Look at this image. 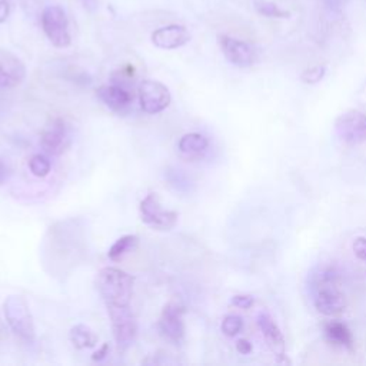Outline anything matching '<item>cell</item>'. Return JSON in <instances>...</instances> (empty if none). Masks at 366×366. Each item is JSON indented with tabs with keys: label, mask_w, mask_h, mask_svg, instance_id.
<instances>
[{
	"label": "cell",
	"mask_w": 366,
	"mask_h": 366,
	"mask_svg": "<svg viewBox=\"0 0 366 366\" xmlns=\"http://www.w3.org/2000/svg\"><path fill=\"white\" fill-rule=\"evenodd\" d=\"M133 284V276L113 266L100 269L96 277V286L106 309L130 306Z\"/></svg>",
	"instance_id": "cell-1"
},
{
	"label": "cell",
	"mask_w": 366,
	"mask_h": 366,
	"mask_svg": "<svg viewBox=\"0 0 366 366\" xmlns=\"http://www.w3.org/2000/svg\"><path fill=\"white\" fill-rule=\"evenodd\" d=\"M6 322L10 326L12 332L26 343H32L36 336L34 322L30 308L26 299L21 295H10L3 304Z\"/></svg>",
	"instance_id": "cell-2"
},
{
	"label": "cell",
	"mask_w": 366,
	"mask_h": 366,
	"mask_svg": "<svg viewBox=\"0 0 366 366\" xmlns=\"http://www.w3.org/2000/svg\"><path fill=\"white\" fill-rule=\"evenodd\" d=\"M315 308L325 317L339 315L346 308L345 295L339 290L336 275L332 271H328L322 275L315 296Z\"/></svg>",
	"instance_id": "cell-3"
},
{
	"label": "cell",
	"mask_w": 366,
	"mask_h": 366,
	"mask_svg": "<svg viewBox=\"0 0 366 366\" xmlns=\"http://www.w3.org/2000/svg\"><path fill=\"white\" fill-rule=\"evenodd\" d=\"M42 29L49 42L55 47L65 49L72 43L71 32H69V21L62 6H47L42 13Z\"/></svg>",
	"instance_id": "cell-4"
},
{
	"label": "cell",
	"mask_w": 366,
	"mask_h": 366,
	"mask_svg": "<svg viewBox=\"0 0 366 366\" xmlns=\"http://www.w3.org/2000/svg\"><path fill=\"white\" fill-rule=\"evenodd\" d=\"M141 219L155 231H172L178 223V212L168 211L161 203L158 194H149L139 206Z\"/></svg>",
	"instance_id": "cell-5"
},
{
	"label": "cell",
	"mask_w": 366,
	"mask_h": 366,
	"mask_svg": "<svg viewBox=\"0 0 366 366\" xmlns=\"http://www.w3.org/2000/svg\"><path fill=\"white\" fill-rule=\"evenodd\" d=\"M71 144H72V137L65 119L62 117L49 119L41 132L42 149L47 155L59 156L69 149Z\"/></svg>",
	"instance_id": "cell-6"
},
{
	"label": "cell",
	"mask_w": 366,
	"mask_h": 366,
	"mask_svg": "<svg viewBox=\"0 0 366 366\" xmlns=\"http://www.w3.org/2000/svg\"><path fill=\"white\" fill-rule=\"evenodd\" d=\"M113 338L117 347L122 351L130 347L137 335V322L130 306L128 308H109L108 309Z\"/></svg>",
	"instance_id": "cell-7"
},
{
	"label": "cell",
	"mask_w": 366,
	"mask_h": 366,
	"mask_svg": "<svg viewBox=\"0 0 366 366\" xmlns=\"http://www.w3.org/2000/svg\"><path fill=\"white\" fill-rule=\"evenodd\" d=\"M335 133L347 145L366 142V115L351 109L339 115L335 120Z\"/></svg>",
	"instance_id": "cell-8"
},
{
	"label": "cell",
	"mask_w": 366,
	"mask_h": 366,
	"mask_svg": "<svg viewBox=\"0 0 366 366\" xmlns=\"http://www.w3.org/2000/svg\"><path fill=\"white\" fill-rule=\"evenodd\" d=\"M137 93L141 108L148 115H158L163 112L172 100L168 86L158 80H144L139 84Z\"/></svg>",
	"instance_id": "cell-9"
},
{
	"label": "cell",
	"mask_w": 366,
	"mask_h": 366,
	"mask_svg": "<svg viewBox=\"0 0 366 366\" xmlns=\"http://www.w3.org/2000/svg\"><path fill=\"white\" fill-rule=\"evenodd\" d=\"M185 306L179 301H170L162 310L159 319L161 335L175 345H179L185 338Z\"/></svg>",
	"instance_id": "cell-10"
},
{
	"label": "cell",
	"mask_w": 366,
	"mask_h": 366,
	"mask_svg": "<svg viewBox=\"0 0 366 366\" xmlns=\"http://www.w3.org/2000/svg\"><path fill=\"white\" fill-rule=\"evenodd\" d=\"M218 42L223 56L233 66L251 67L256 62V50L251 43L228 36V34H220Z\"/></svg>",
	"instance_id": "cell-11"
},
{
	"label": "cell",
	"mask_w": 366,
	"mask_h": 366,
	"mask_svg": "<svg viewBox=\"0 0 366 366\" xmlns=\"http://www.w3.org/2000/svg\"><path fill=\"white\" fill-rule=\"evenodd\" d=\"M150 41L158 49L173 50L189 43L190 33L182 25H168L156 29L152 33Z\"/></svg>",
	"instance_id": "cell-12"
},
{
	"label": "cell",
	"mask_w": 366,
	"mask_h": 366,
	"mask_svg": "<svg viewBox=\"0 0 366 366\" xmlns=\"http://www.w3.org/2000/svg\"><path fill=\"white\" fill-rule=\"evenodd\" d=\"M26 78L25 63L12 52L0 49V83L8 88L21 84Z\"/></svg>",
	"instance_id": "cell-13"
},
{
	"label": "cell",
	"mask_w": 366,
	"mask_h": 366,
	"mask_svg": "<svg viewBox=\"0 0 366 366\" xmlns=\"http://www.w3.org/2000/svg\"><path fill=\"white\" fill-rule=\"evenodd\" d=\"M96 95L104 106L116 113L126 112L133 100L130 92L117 83L100 86V88L96 91Z\"/></svg>",
	"instance_id": "cell-14"
},
{
	"label": "cell",
	"mask_w": 366,
	"mask_h": 366,
	"mask_svg": "<svg viewBox=\"0 0 366 366\" xmlns=\"http://www.w3.org/2000/svg\"><path fill=\"white\" fill-rule=\"evenodd\" d=\"M258 326L262 332L268 346L271 347V351L276 356H285L286 352V345H285V338L281 332V329L276 325V322L268 315V313H259L258 315Z\"/></svg>",
	"instance_id": "cell-15"
},
{
	"label": "cell",
	"mask_w": 366,
	"mask_h": 366,
	"mask_svg": "<svg viewBox=\"0 0 366 366\" xmlns=\"http://www.w3.org/2000/svg\"><path fill=\"white\" fill-rule=\"evenodd\" d=\"M178 148L181 153L192 158V156H199L205 153L206 149L209 148V141L206 136L201 133H186L181 137Z\"/></svg>",
	"instance_id": "cell-16"
},
{
	"label": "cell",
	"mask_w": 366,
	"mask_h": 366,
	"mask_svg": "<svg viewBox=\"0 0 366 366\" xmlns=\"http://www.w3.org/2000/svg\"><path fill=\"white\" fill-rule=\"evenodd\" d=\"M326 336L334 345H338L341 347H346V350H352L354 346V336L345 323L341 322H330L326 325Z\"/></svg>",
	"instance_id": "cell-17"
},
{
	"label": "cell",
	"mask_w": 366,
	"mask_h": 366,
	"mask_svg": "<svg viewBox=\"0 0 366 366\" xmlns=\"http://www.w3.org/2000/svg\"><path fill=\"white\" fill-rule=\"evenodd\" d=\"M69 339H71L72 345L76 350H89V347L96 346L98 343V335L93 330L83 323L75 325L71 332H69Z\"/></svg>",
	"instance_id": "cell-18"
},
{
	"label": "cell",
	"mask_w": 366,
	"mask_h": 366,
	"mask_svg": "<svg viewBox=\"0 0 366 366\" xmlns=\"http://www.w3.org/2000/svg\"><path fill=\"white\" fill-rule=\"evenodd\" d=\"M137 245H139V238L136 235L122 236L111 247L108 256L112 262H119V260L124 259L126 255L132 253L137 248Z\"/></svg>",
	"instance_id": "cell-19"
},
{
	"label": "cell",
	"mask_w": 366,
	"mask_h": 366,
	"mask_svg": "<svg viewBox=\"0 0 366 366\" xmlns=\"http://www.w3.org/2000/svg\"><path fill=\"white\" fill-rule=\"evenodd\" d=\"M255 9L259 14L271 17V19H288L290 17V12L281 9L269 0H255Z\"/></svg>",
	"instance_id": "cell-20"
},
{
	"label": "cell",
	"mask_w": 366,
	"mask_h": 366,
	"mask_svg": "<svg viewBox=\"0 0 366 366\" xmlns=\"http://www.w3.org/2000/svg\"><path fill=\"white\" fill-rule=\"evenodd\" d=\"M50 161L45 155H34L29 161V169L34 176L38 178H46L50 173Z\"/></svg>",
	"instance_id": "cell-21"
},
{
	"label": "cell",
	"mask_w": 366,
	"mask_h": 366,
	"mask_svg": "<svg viewBox=\"0 0 366 366\" xmlns=\"http://www.w3.org/2000/svg\"><path fill=\"white\" fill-rule=\"evenodd\" d=\"M220 329H222L223 335L229 336V338H233V336H236L238 334L242 332V329H243V319L240 317H238V315L226 317L222 321Z\"/></svg>",
	"instance_id": "cell-22"
},
{
	"label": "cell",
	"mask_w": 366,
	"mask_h": 366,
	"mask_svg": "<svg viewBox=\"0 0 366 366\" xmlns=\"http://www.w3.org/2000/svg\"><path fill=\"white\" fill-rule=\"evenodd\" d=\"M326 75V66L325 65H317L309 69H305L301 75V80L306 84H317L319 83Z\"/></svg>",
	"instance_id": "cell-23"
},
{
	"label": "cell",
	"mask_w": 366,
	"mask_h": 366,
	"mask_svg": "<svg viewBox=\"0 0 366 366\" xmlns=\"http://www.w3.org/2000/svg\"><path fill=\"white\" fill-rule=\"evenodd\" d=\"M231 304L236 308H240V309H249L251 306H253L255 299H253V296H251V295H235Z\"/></svg>",
	"instance_id": "cell-24"
},
{
	"label": "cell",
	"mask_w": 366,
	"mask_h": 366,
	"mask_svg": "<svg viewBox=\"0 0 366 366\" xmlns=\"http://www.w3.org/2000/svg\"><path fill=\"white\" fill-rule=\"evenodd\" d=\"M352 249L355 252V256L362 260V262L366 264V238L363 236H359L354 240V245H352Z\"/></svg>",
	"instance_id": "cell-25"
},
{
	"label": "cell",
	"mask_w": 366,
	"mask_h": 366,
	"mask_svg": "<svg viewBox=\"0 0 366 366\" xmlns=\"http://www.w3.org/2000/svg\"><path fill=\"white\" fill-rule=\"evenodd\" d=\"M236 350L242 355H249L252 352V343L247 339H239L236 342Z\"/></svg>",
	"instance_id": "cell-26"
},
{
	"label": "cell",
	"mask_w": 366,
	"mask_h": 366,
	"mask_svg": "<svg viewBox=\"0 0 366 366\" xmlns=\"http://www.w3.org/2000/svg\"><path fill=\"white\" fill-rule=\"evenodd\" d=\"M109 355V343H103L99 350L92 355V359L95 362H102L104 358Z\"/></svg>",
	"instance_id": "cell-27"
},
{
	"label": "cell",
	"mask_w": 366,
	"mask_h": 366,
	"mask_svg": "<svg viewBox=\"0 0 366 366\" xmlns=\"http://www.w3.org/2000/svg\"><path fill=\"white\" fill-rule=\"evenodd\" d=\"M10 14V5L8 0H0V23H5Z\"/></svg>",
	"instance_id": "cell-28"
},
{
	"label": "cell",
	"mask_w": 366,
	"mask_h": 366,
	"mask_svg": "<svg viewBox=\"0 0 366 366\" xmlns=\"http://www.w3.org/2000/svg\"><path fill=\"white\" fill-rule=\"evenodd\" d=\"M83 8L89 12H95L98 9V0H80Z\"/></svg>",
	"instance_id": "cell-29"
},
{
	"label": "cell",
	"mask_w": 366,
	"mask_h": 366,
	"mask_svg": "<svg viewBox=\"0 0 366 366\" xmlns=\"http://www.w3.org/2000/svg\"><path fill=\"white\" fill-rule=\"evenodd\" d=\"M5 179H6V166L2 162V159H0V185H3Z\"/></svg>",
	"instance_id": "cell-30"
}]
</instances>
